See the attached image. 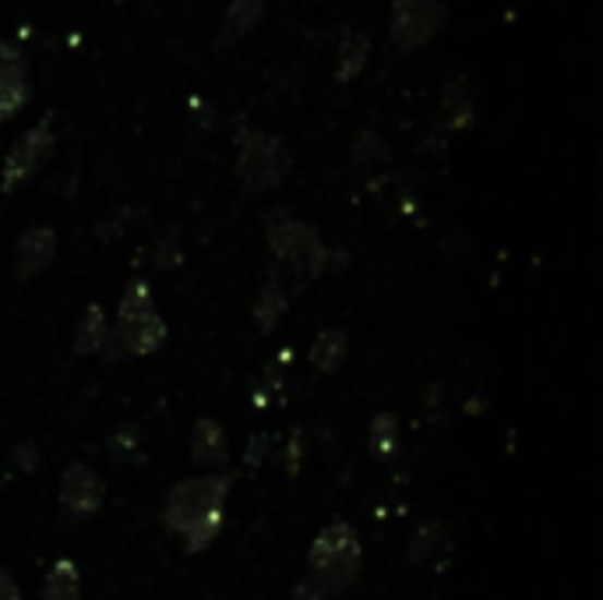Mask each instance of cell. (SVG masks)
<instances>
[{"label": "cell", "mask_w": 603, "mask_h": 600, "mask_svg": "<svg viewBox=\"0 0 603 600\" xmlns=\"http://www.w3.org/2000/svg\"><path fill=\"white\" fill-rule=\"evenodd\" d=\"M102 499H107L102 477L85 463H71L64 477H60V508L74 519H88L102 508Z\"/></svg>", "instance_id": "obj_8"}, {"label": "cell", "mask_w": 603, "mask_h": 600, "mask_svg": "<svg viewBox=\"0 0 603 600\" xmlns=\"http://www.w3.org/2000/svg\"><path fill=\"white\" fill-rule=\"evenodd\" d=\"M265 237L268 248L279 259V265L293 268L300 279H314L325 273L328 265V248L322 244V233L304 219H293L286 213H268L265 219Z\"/></svg>", "instance_id": "obj_4"}, {"label": "cell", "mask_w": 603, "mask_h": 600, "mask_svg": "<svg viewBox=\"0 0 603 600\" xmlns=\"http://www.w3.org/2000/svg\"><path fill=\"white\" fill-rule=\"evenodd\" d=\"M226 499H230V477L226 473H202L173 484L162 505L166 530L184 537V551L198 554L213 548L222 530Z\"/></svg>", "instance_id": "obj_1"}, {"label": "cell", "mask_w": 603, "mask_h": 600, "mask_svg": "<svg viewBox=\"0 0 603 600\" xmlns=\"http://www.w3.org/2000/svg\"><path fill=\"white\" fill-rule=\"evenodd\" d=\"M265 4H268V0H230V8L222 11L216 47H219V50L237 47V43L244 39L254 25H258V19L265 14Z\"/></svg>", "instance_id": "obj_13"}, {"label": "cell", "mask_w": 603, "mask_h": 600, "mask_svg": "<svg viewBox=\"0 0 603 600\" xmlns=\"http://www.w3.org/2000/svg\"><path fill=\"white\" fill-rule=\"evenodd\" d=\"M360 568H364V548L350 523H328V527L314 537L307 568L297 579L293 600H331L346 593L357 583Z\"/></svg>", "instance_id": "obj_2"}, {"label": "cell", "mask_w": 603, "mask_h": 600, "mask_svg": "<svg viewBox=\"0 0 603 600\" xmlns=\"http://www.w3.org/2000/svg\"><path fill=\"white\" fill-rule=\"evenodd\" d=\"M110 343V328H107V314H102L99 304H88L82 322H79V333H74V353L79 357H93Z\"/></svg>", "instance_id": "obj_15"}, {"label": "cell", "mask_w": 603, "mask_h": 600, "mask_svg": "<svg viewBox=\"0 0 603 600\" xmlns=\"http://www.w3.org/2000/svg\"><path fill=\"white\" fill-rule=\"evenodd\" d=\"M473 124V93L470 82L462 74H451L442 93V128L445 131H462Z\"/></svg>", "instance_id": "obj_14"}, {"label": "cell", "mask_w": 603, "mask_h": 600, "mask_svg": "<svg viewBox=\"0 0 603 600\" xmlns=\"http://www.w3.org/2000/svg\"><path fill=\"white\" fill-rule=\"evenodd\" d=\"M286 304H290V297H286V290L273 279L262 290L258 304H254V325H258V333H273L276 322H279V314L286 311Z\"/></svg>", "instance_id": "obj_19"}, {"label": "cell", "mask_w": 603, "mask_h": 600, "mask_svg": "<svg viewBox=\"0 0 603 600\" xmlns=\"http://www.w3.org/2000/svg\"><path fill=\"white\" fill-rule=\"evenodd\" d=\"M367 53H371V43H367V36H350L339 47V64H336V79L339 82H350V79H357L360 71H364V64H367Z\"/></svg>", "instance_id": "obj_21"}, {"label": "cell", "mask_w": 603, "mask_h": 600, "mask_svg": "<svg viewBox=\"0 0 603 600\" xmlns=\"http://www.w3.org/2000/svg\"><path fill=\"white\" fill-rule=\"evenodd\" d=\"M346 353H350V336H346L342 328H325L311 347V368L322 374H331L346 360Z\"/></svg>", "instance_id": "obj_16"}, {"label": "cell", "mask_w": 603, "mask_h": 600, "mask_svg": "<svg viewBox=\"0 0 603 600\" xmlns=\"http://www.w3.org/2000/svg\"><path fill=\"white\" fill-rule=\"evenodd\" d=\"M0 600H22V590L8 568H0Z\"/></svg>", "instance_id": "obj_22"}, {"label": "cell", "mask_w": 603, "mask_h": 600, "mask_svg": "<svg viewBox=\"0 0 603 600\" xmlns=\"http://www.w3.org/2000/svg\"><path fill=\"white\" fill-rule=\"evenodd\" d=\"M53 128L50 120L28 128L19 142L11 145V153L4 159V173H0V188L4 191H19L25 180H33L39 173V167H47V159L53 156Z\"/></svg>", "instance_id": "obj_7"}, {"label": "cell", "mask_w": 603, "mask_h": 600, "mask_svg": "<svg viewBox=\"0 0 603 600\" xmlns=\"http://www.w3.org/2000/svg\"><path fill=\"white\" fill-rule=\"evenodd\" d=\"M350 159H353V167L360 173H374V170H382L391 163V145L382 139L378 131H360L353 148H350Z\"/></svg>", "instance_id": "obj_18"}, {"label": "cell", "mask_w": 603, "mask_h": 600, "mask_svg": "<svg viewBox=\"0 0 603 600\" xmlns=\"http://www.w3.org/2000/svg\"><path fill=\"white\" fill-rule=\"evenodd\" d=\"M448 22V8L445 0H396L391 4V47L410 53L420 50L427 39H434Z\"/></svg>", "instance_id": "obj_6"}, {"label": "cell", "mask_w": 603, "mask_h": 600, "mask_svg": "<svg viewBox=\"0 0 603 600\" xmlns=\"http://www.w3.org/2000/svg\"><path fill=\"white\" fill-rule=\"evenodd\" d=\"M57 259V230L53 227H33L19 237L14 244V268L22 279H33L39 273H47Z\"/></svg>", "instance_id": "obj_10"}, {"label": "cell", "mask_w": 603, "mask_h": 600, "mask_svg": "<svg viewBox=\"0 0 603 600\" xmlns=\"http://www.w3.org/2000/svg\"><path fill=\"white\" fill-rule=\"evenodd\" d=\"M290 173V153L273 131H244L237 156V177L248 191H276Z\"/></svg>", "instance_id": "obj_5"}, {"label": "cell", "mask_w": 603, "mask_h": 600, "mask_svg": "<svg viewBox=\"0 0 603 600\" xmlns=\"http://www.w3.org/2000/svg\"><path fill=\"white\" fill-rule=\"evenodd\" d=\"M28 103V74L25 57L11 43H0V124L14 117Z\"/></svg>", "instance_id": "obj_9"}, {"label": "cell", "mask_w": 603, "mask_h": 600, "mask_svg": "<svg viewBox=\"0 0 603 600\" xmlns=\"http://www.w3.org/2000/svg\"><path fill=\"white\" fill-rule=\"evenodd\" d=\"M191 459L205 467L208 473L226 467V459H230V439H226V428L219 420H198L191 431Z\"/></svg>", "instance_id": "obj_12"}, {"label": "cell", "mask_w": 603, "mask_h": 600, "mask_svg": "<svg viewBox=\"0 0 603 600\" xmlns=\"http://www.w3.org/2000/svg\"><path fill=\"white\" fill-rule=\"evenodd\" d=\"M399 442V417L396 413H378L371 420V456L374 459H391Z\"/></svg>", "instance_id": "obj_20"}, {"label": "cell", "mask_w": 603, "mask_h": 600, "mask_svg": "<svg viewBox=\"0 0 603 600\" xmlns=\"http://www.w3.org/2000/svg\"><path fill=\"white\" fill-rule=\"evenodd\" d=\"M117 350L120 353H156L166 343V322L153 300L145 279H131L124 297H120V314H117Z\"/></svg>", "instance_id": "obj_3"}, {"label": "cell", "mask_w": 603, "mask_h": 600, "mask_svg": "<svg viewBox=\"0 0 603 600\" xmlns=\"http://www.w3.org/2000/svg\"><path fill=\"white\" fill-rule=\"evenodd\" d=\"M451 530L438 519H427L424 527H420L410 540V562L420 565V568H434V573H442V568L451 562Z\"/></svg>", "instance_id": "obj_11"}, {"label": "cell", "mask_w": 603, "mask_h": 600, "mask_svg": "<svg viewBox=\"0 0 603 600\" xmlns=\"http://www.w3.org/2000/svg\"><path fill=\"white\" fill-rule=\"evenodd\" d=\"M43 600H82V576L71 559H57L43 579Z\"/></svg>", "instance_id": "obj_17"}]
</instances>
